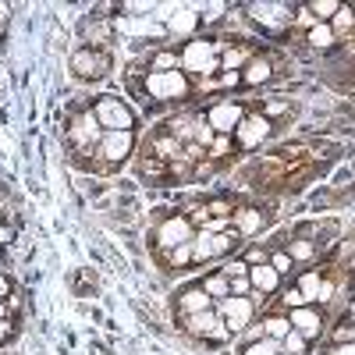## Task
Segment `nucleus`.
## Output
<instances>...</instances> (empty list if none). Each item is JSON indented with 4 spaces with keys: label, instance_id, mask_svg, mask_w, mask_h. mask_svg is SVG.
<instances>
[{
    "label": "nucleus",
    "instance_id": "obj_24",
    "mask_svg": "<svg viewBox=\"0 0 355 355\" xmlns=\"http://www.w3.org/2000/svg\"><path fill=\"white\" fill-rule=\"evenodd\" d=\"M320 284H323L320 274H302L299 291H302V299H306V302H316V299H320Z\"/></svg>",
    "mask_w": 355,
    "mask_h": 355
},
{
    "label": "nucleus",
    "instance_id": "obj_40",
    "mask_svg": "<svg viewBox=\"0 0 355 355\" xmlns=\"http://www.w3.org/2000/svg\"><path fill=\"white\" fill-rule=\"evenodd\" d=\"M8 331H11V323H8V316H4V320H0V341L8 338Z\"/></svg>",
    "mask_w": 355,
    "mask_h": 355
},
{
    "label": "nucleus",
    "instance_id": "obj_26",
    "mask_svg": "<svg viewBox=\"0 0 355 355\" xmlns=\"http://www.w3.org/2000/svg\"><path fill=\"white\" fill-rule=\"evenodd\" d=\"M245 355H281V341H274V338L252 341V345L245 348Z\"/></svg>",
    "mask_w": 355,
    "mask_h": 355
},
{
    "label": "nucleus",
    "instance_id": "obj_9",
    "mask_svg": "<svg viewBox=\"0 0 355 355\" xmlns=\"http://www.w3.org/2000/svg\"><path fill=\"white\" fill-rule=\"evenodd\" d=\"M196 234H192V224L185 220V217H171V220H164L160 224V231H157V242L164 245V249H178V245H185V242H192Z\"/></svg>",
    "mask_w": 355,
    "mask_h": 355
},
{
    "label": "nucleus",
    "instance_id": "obj_43",
    "mask_svg": "<svg viewBox=\"0 0 355 355\" xmlns=\"http://www.w3.org/2000/svg\"><path fill=\"white\" fill-rule=\"evenodd\" d=\"M93 355H110V352H103V348H96V352H93Z\"/></svg>",
    "mask_w": 355,
    "mask_h": 355
},
{
    "label": "nucleus",
    "instance_id": "obj_35",
    "mask_svg": "<svg viewBox=\"0 0 355 355\" xmlns=\"http://www.w3.org/2000/svg\"><path fill=\"white\" fill-rule=\"evenodd\" d=\"M284 306H288V309H299V306H309V302L302 299V291H299V288H291V291L284 295Z\"/></svg>",
    "mask_w": 355,
    "mask_h": 355
},
{
    "label": "nucleus",
    "instance_id": "obj_7",
    "mask_svg": "<svg viewBox=\"0 0 355 355\" xmlns=\"http://www.w3.org/2000/svg\"><path fill=\"white\" fill-rule=\"evenodd\" d=\"M234 135H239V146L252 150V146H259L266 135H270V117L266 114H249V117H242V125L234 128Z\"/></svg>",
    "mask_w": 355,
    "mask_h": 355
},
{
    "label": "nucleus",
    "instance_id": "obj_39",
    "mask_svg": "<svg viewBox=\"0 0 355 355\" xmlns=\"http://www.w3.org/2000/svg\"><path fill=\"white\" fill-rule=\"evenodd\" d=\"M202 224H206L202 231H210V234H220V231L227 227V220H202Z\"/></svg>",
    "mask_w": 355,
    "mask_h": 355
},
{
    "label": "nucleus",
    "instance_id": "obj_23",
    "mask_svg": "<svg viewBox=\"0 0 355 355\" xmlns=\"http://www.w3.org/2000/svg\"><path fill=\"white\" fill-rule=\"evenodd\" d=\"M196 21H199V15H196V11H182V15H174V18H171V33L189 36L192 28H196Z\"/></svg>",
    "mask_w": 355,
    "mask_h": 355
},
{
    "label": "nucleus",
    "instance_id": "obj_22",
    "mask_svg": "<svg viewBox=\"0 0 355 355\" xmlns=\"http://www.w3.org/2000/svg\"><path fill=\"white\" fill-rule=\"evenodd\" d=\"M306 345H309V341H306L299 331H295V327L281 338V352H284V355H306Z\"/></svg>",
    "mask_w": 355,
    "mask_h": 355
},
{
    "label": "nucleus",
    "instance_id": "obj_30",
    "mask_svg": "<svg viewBox=\"0 0 355 355\" xmlns=\"http://www.w3.org/2000/svg\"><path fill=\"white\" fill-rule=\"evenodd\" d=\"M239 64H245V50H227L220 57V68H239Z\"/></svg>",
    "mask_w": 355,
    "mask_h": 355
},
{
    "label": "nucleus",
    "instance_id": "obj_2",
    "mask_svg": "<svg viewBox=\"0 0 355 355\" xmlns=\"http://www.w3.org/2000/svg\"><path fill=\"white\" fill-rule=\"evenodd\" d=\"M182 68L196 71V75H214L220 68V57H217V43L210 40H192L182 53Z\"/></svg>",
    "mask_w": 355,
    "mask_h": 355
},
{
    "label": "nucleus",
    "instance_id": "obj_12",
    "mask_svg": "<svg viewBox=\"0 0 355 355\" xmlns=\"http://www.w3.org/2000/svg\"><path fill=\"white\" fill-rule=\"evenodd\" d=\"M68 139H71L75 146H93V142H100V139H103V128H100V121H96V114L75 117V125H71Z\"/></svg>",
    "mask_w": 355,
    "mask_h": 355
},
{
    "label": "nucleus",
    "instance_id": "obj_31",
    "mask_svg": "<svg viewBox=\"0 0 355 355\" xmlns=\"http://www.w3.org/2000/svg\"><path fill=\"white\" fill-rule=\"evenodd\" d=\"M224 274H227V277H249V259H234V263H227V266H224Z\"/></svg>",
    "mask_w": 355,
    "mask_h": 355
},
{
    "label": "nucleus",
    "instance_id": "obj_15",
    "mask_svg": "<svg viewBox=\"0 0 355 355\" xmlns=\"http://www.w3.org/2000/svg\"><path fill=\"white\" fill-rule=\"evenodd\" d=\"M71 68H75L82 78H100L103 68H107V57H100V53H93V50H78L75 61H71Z\"/></svg>",
    "mask_w": 355,
    "mask_h": 355
},
{
    "label": "nucleus",
    "instance_id": "obj_20",
    "mask_svg": "<svg viewBox=\"0 0 355 355\" xmlns=\"http://www.w3.org/2000/svg\"><path fill=\"white\" fill-rule=\"evenodd\" d=\"M263 220H266V217H263L259 210H242V214H234V224H239L242 234H256V231L263 227Z\"/></svg>",
    "mask_w": 355,
    "mask_h": 355
},
{
    "label": "nucleus",
    "instance_id": "obj_41",
    "mask_svg": "<svg viewBox=\"0 0 355 355\" xmlns=\"http://www.w3.org/2000/svg\"><path fill=\"white\" fill-rule=\"evenodd\" d=\"M8 288H11V284H8V277H0V295H8Z\"/></svg>",
    "mask_w": 355,
    "mask_h": 355
},
{
    "label": "nucleus",
    "instance_id": "obj_29",
    "mask_svg": "<svg viewBox=\"0 0 355 355\" xmlns=\"http://www.w3.org/2000/svg\"><path fill=\"white\" fill-rule=\"evenodd\" d=\"M291 263H295V259H291L288 252H274V256H270V266H274V270H277L281 277H284V274L291 270Z\"/></svg>",
    "mask_w": 355,
    "mask_h": 355
},
{
    "label": "nucleus",
    "instance_id": "obj_1",
    "mask_svg": "<svg viewBox=\"0 0 355 355\" xmlns=\"http://www.w3.org/2000/svg\"><path fill=\"white\" fill-rule=\"evenodd\" d=\"M93 114H96L100 128H107V132H132V128H135V114H132V107H125L117 96H100Z\"/></svg>",
    "mask_w": 355,
    "mask_h": 355
},
{
    "label": "nucleus",
    "instance_id": "obj_36",
    "mask_svg": "<svg viewBox=\"0 0 355 355\" xmlns=\"http://www.w3.org/2000/svg\"><path fill=\"white\" fill-rule=\"evenodd\" d=\"M157 150H160L164 157H178V142H174V139H157Z\"/></svg>",
    "mask_w": 355,
    "mask_h": 355
},
{
    "label": "nucleus",
    "instance_id": "obj_5",
    "mask_svg": "<svg viewBox=\"0 0 355 355\" xmlns=\"http://www.w3.org/2000/svg\"><path fill=\"white\" fill-rule=\"evenodd\" d=\"M234 245H239V239L227 231L220 234H210V231H199L192 239V259H214V256H227Z\"/></svg>",
    "mask_w": 355,
    "mask_h": 355
},
{
    "label": "nucleus",
    "instance_id": "obj_44",
    "mask_svg": "<svg viewBox=\"0 0 355 355\" xmlns=\"http://www.w3.org/2000/svg\"><path fill=\"white\" fill-rule=\"evenodd\" d=\"M352 316H355V313H352Z\"/></svg>",
    "mask_w": 355,
    "mask_h": 355
},
{
    "label": "nucleus",
    "instance_id": "obj_13",
    "mask_svg": "<svg viewBox=\"0 0 355 355\" xmlns=\"http://www.w3.org/2000/svg\"><path fill=\"white\" fill-rule=\"evenodd\" d=\"M288 323L295 331H299L306 341L309 338H320V331H323V320H320V313L316 309H309V306H299V309H291V316H288Z\"/></svg>",
    "mask_w": 355,
    "mask_h": 355
},
{
    "label": "nucleus",
    "instance_id": "obj_10",
    "mask_svg": "<svg viewBox=\"0 0 355 355\" xmlns=\"http://www.w3.org/2000/svg\"><path fill=\"white\" fill-rule=\"evenodd\" d=\"M135 146V132H103L100 139V157L103 160H125Z\"/></svg>",
    "mask_w": 355,
    "mask_h": 355
},
{
    "label": "nucleus",
    "instance_id": "obj_11",
    "mask_svg": "<svg viewBox=\"0 0 355 355\" xmlns=\"http://www.w3.org/2000/svg\"><path fill=\"white\" fill-rule=\"evenodd\" d=\"M288 11H291L288 4H252V8H249L252 21L266 25L270 33H277V28H284V25L291 21V15H288Z\"/></svg>",
    "mask_w": 355,
    "mask_h": 355
},
{
    "label": "nucleus",
    "instance_id": "obj_38",
    "mask_svg": "<svg viewBox=\"0 0 355 355\" xmlns=\"http://www.w3.org/2000/svg\"><path fill=\"white\" fill-rule=\"evenodd\" d=\"M331 355H355V341H341V345H334Z\"/></svg>",
    "mask_w": 355,
    "mask_h": 355
},
{
    "label": "nucleus",
    "instance_id": "obj_6",
    "mask_svg": "<svg viewBox=\"0 0 355 355\" xmlns=\"http://www.w3.org/2000/svg\"><path fill=\"white\" fill-rule=\"evenodd\" d=\"M242 117H245V107L242 103H234V100H224V103H214L210 114H206V125H210V132H234L242 125Z\"/></svg>",
    "mask_w": 355,
    "mask_h": 355
},
{
    "label": "nucleus",
    "instance_id": "obj_8",
    "mask_svg": "<svg viewBox=\"0 0 355 355\" xmlns=\"http://www.w3.org/2000/svg\"><path fill=\"white\" fill-rule=\"evenodd\" d=\"M189 331H192L196 338H210V341H224V338H227L224 320H220L214 309H206V313H192V316H189Z\"/></svg>",
    "mask_w": 355,
    "mask_h": 355
},
{
    "label": "nucleus",
    "instance_id": "obj_14",
    "mask_svg": "<svg viewBox=\"0 0 355 355\" xmlns=\"http://www.w3.org/2000/svg\"><path fill=\"white\" fill-rule=\"evenodd\" d=\"M249 281H252V291H259V295H274L277 284H281V274L274 270L270 263H256V266H249Z\"/></svg>",
    "mask_w": 355,
    "mask_h": 355
},
{
    "label": "nucleus",
    "instance_id": "obj_17",
    "mask_svg": "<svg viewBox=\"0 0 355 355\" xmlns=\"http://www.w3.org/2000/svg\"><path fill=\"white\" fill-rule=\"evenodd\" d=\"M266 78H270V61L252 57V61L245 64V71H242V82H245V85H263Z\"/></svg>",
    "mask_w": 355,
    "mask_h": 355
},
{
    "label": "nucleus",
    "instance_id": "obj_25",
    "mask_svg": "<svg viewBox=\"0 0 355 355\" xmlns=\"http://www.w3.org/2000/svg\"><path fill=\"white\" fill-rule=\"evenodd\" d=\"M331 28H334V36H338V33H348V28H355V8H341V11L331 18Z\"/></svg>",
    "mask_w": 355,
    "mask_h": 355
},
{
    "label": "nucleus",
    "instance_id": "obj_18",
    "mask_svg": "<svg viewBox=\"0 0 355 355\" xmlns=\"http://www.w3.org/2000/svg\"><path fill=\"white\" fill-rule=\"evenodd\" d=\"M306 11L313 15V21H327V25H331V18L341 11V4H338V0H313Z\"/></svg>",
    "mask_w": 355,
    "mask_h": 355
},
{
    "label": "nucleus",
    "instance_id": "obj_32",
    "mask_svg": "<svg viewBox=\"0 0 355 355\" xmlns=\"http://www.w3.org/2000/svg\"><path fill=\"white\" fill-rule=\"evenodd\" d=\"M153 71H178V57L174 53H160L153 61Z\"/></svg>",
    "mask_w": 355,
    "mask_h": 355
},
{
    "label": "nucleus",
    "instance_id": "obj_37",
    "mask_svg": "<svg viewBox=\"0 0 355 355\" xmlns=\"http://www.w3.org/2000/svg\"><path fill=\"white\" fill-rule=\"evenodd\" d=\"M331 299H334V284L323 277V284H320V299H316V302H331Z\"/></svg>",
    "mask_w": 355,
    "mask_h": 355
},
{
    "label": "nucleus",
    "instance_id": "obj_42",
    "mask_svg": "<svg viewBox=\"0 0 355 355\" xmlns=\"http://www.w3.org/2000/svg\"><path fill=\"white\" fill-rule=\"evenodd\" d=\"M4 316H8V306H4V302H0V320H4Z\"/></svg>",
    "mask_w": 355,
    "mask_h": 355
},
{
    "label": "nucleus",
    "instance_id": "obj_16",
    "mask_svg": "<svg viewBox=\"0 0 355 355\" xmlns=\"http://www.w3.org/2000/svg\"><path fill=\"white\" fill-rule=\"evenodd\" d=\"M178 306L185 309V316H192V313H206V309H214V299L206 295L202 288H189L182 299H178Z\"/></svg>",
    "mask_w": 355,
    "mask_h": 355
},
{
    "label": "nucleus",
    "instance_id": "obj_28",
    "mask_svg": "<svg viewBox=\"0 0 355 355\" xmlns=\"http://www.w3.org/2000/svg\"><path fill=\"white\" fill-rule=\"evenodd\" d=\"M284 252H288L291 259H313V256H316V249H313V245H309L306 239H295V242H291V245H288Z\"/></svg>",
    "mask_w": 355,
    "mask_h": 355
},
{
    "label": "nucleus",
    "instance_id": "obj_3",
    "mask_svg": "<svg viewBox=\"0 0 355 355\" xmlns=\"http://www.w3.org/2000/svg\"><path fill=\"white\" fill-rule=\"evenodd\" d=\"M217 316L224 320L227 334H242L252 320V299H245V295H227V299L217 302Z\"/></svg>",
    "mask_w": 355,
    "mask_h": 355
},
{
    "label": "nucleus",
    "instance_id": "obj_33",
    "mask_svg": "<svg viewBox=\"0 0 355 355\" xmlns=\"http://www.w3.org/2000/svg\"><path fill=\"white\" fill-rule=\"evenodd\" d=\"M189 259H192V242L171 249V263H174V266H182V263H189Z\"/></svg>",
    "mask_w": 355,
    "mask_h": 355
},
{
    "label": "nucleus",
    "instance_id": "obj_34",
    "mask_svg": "<svg viewBox=\"0 0 355 355\" xmlns=\"http://www.w3.org/2000/svg\"><path fill=\"white\" fill-rule=\"evenodd\" d=\"M231 281V295H249L252 291V281L249 277H227Z\"/></svg>",
    "mask_w": 355,
    "mask_h": 355
},
{
    "label": "nucleus",
    "instance_id": "obj_21",
    "mask_svg": "<svg viewBox=\"0 0 355 355\" xmlns=\"http://www.w3.org/2000/svg\"><path fill=\"white\" fill-rule=\"evenodd\" d=\"M309 43H313V46H320V50L334 46V28H331L327 21H316V25L309 28Z\"/></svg>",
    "mask_w": 355,
    "mask_h": 355
},
{
    "label": "nucleus",
    "instance_id": "obj_27",
    "mask_svg": "<svg viewBox=\"0 0 355 355\" xmlns=\"http://www.w3.org/2000/svg\"><path fill=\"white\" fill-rule=\"evenodd\" d=\"M263 331H266V338L281 341V338L291 331V323H288V320H281V316H274V320H266V323H263Z\"/></svg>",
    "mask_w": 355,
    "mask_h": 355
},
{
    "label": "nucleus",
    "instance_id": "obj_4",
    "mask_svg": "<svg viewBox=\"0 0 355 355\" xmlns=\"http://www.w3.org/2000/svg\"><path fill=\"white\" fill-rule=\"evenodd\" d=\"M146 93L157 96V100H178L189 93V82L182 71H150L146 78Z\"/></svg>",
    "mask_w": 355,
    "mask_h": 355
},
{
    "label": "nucleus",
    "instance_id": "obj_19",
    "mask_svg": "<svg viewBox=\"0 0 355 355\" xmlns=\"http://www.w3.org/2000/svg\"><path fill=\"white\" fill-rule=\"evenodd\" d=\"M202 291L210 295V299H227L231 295V281H227V274H214V277H206V284H202Z\"/></svg>",
    "mask_w": 355,
    "mask_h": 355
}]
</instances>
